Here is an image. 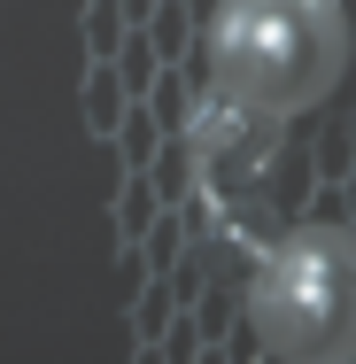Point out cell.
<instances>
[{"instance_id": "cell-1", "label": "cell", "mask_w": 356, "mask_h": 364, "mask_svg": "<svg viewBox=\"0 0 356 364\" xmlns=\"http://www.w3.org/2000/svg\"><path fill=\"white\" fill-rule=\"evenodd\" d=\"M341 70L333 0H225L217 16V77L248 109H302Z\"/></svg>"}, {"instance_id": "cell-2", "label": "cell", "mask_w": 356, "mask_h": 364, "mask_svg": "<svg viewBox=\"0 0 356 364\" xmlns=\"http://www.w3.org/2000/svg\"><path fill=\"white\" fill-rule=\"evenodd\" d=\"M256 318L279 349H349L356 341V240L349 232H294L264 264Z\"/></svg>"}]
</instances>
